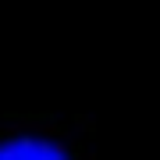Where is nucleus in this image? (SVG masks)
I'll return each mask as SVG.
<instances>
[{
	"label": "nucleus",
	"mask_w": 160,
	"mask_h": 160,
	"mask_svg": "<svg viewBox=\"0 0 160 160\" xmlns=\"http://www.w3.org/2000/svg\"><path fill=\"white\" fill-rule=\"evenodd\" d=\"M0 160H71L57 142L39 135H18L0 142Z\"/></svg>",
	"instance_id": "1"
}]
</instances>
